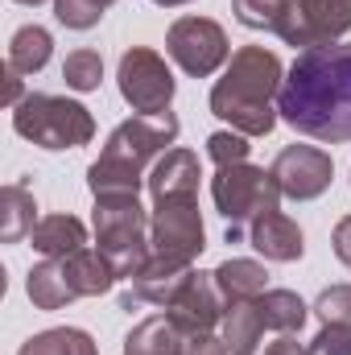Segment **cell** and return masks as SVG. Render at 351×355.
I'll return each instance as SVG.
<instances>
[{"instance_id":"6da1fadb","label":"cell","mask_w":351,"mask_h":355,"mask_svg":"<svg viewBox=\"0 0 351 355\" xmlns=\"http://www.w3.org/2000/svg\"><path fill=\"white\" fill-rule=\"evenodd\" d=\"M281 120L323 145L351 141V46L331 42L302 50L277 95Z\"/></svg>"},{"instance_id":"7a4b0ae2","label":"cell","mask_w":351,"mask_h":355,"mask_svg":"<svg viewBox=\"0 0 351 355\" xmlns=\"http://www.w3.org/2000/svg\"><path fill=\"white\" fill-rule=\"evenodd\" d=\"M285 83V67L264 46H240L211 87V112L228 120L244 137H268L277 128V95Z\"/></svg>"},{"instance_id":"3957f363","label":"cell","mask_w":351,"mask_h":355,"mask_svg":"<svg viewBox=\"0 0 351 355\" xmlns=\"http://www.w3.org/2000/svg\"><path fill=\"white\" fill-rule=\"evenodd\" d=\"M174 141H178V116L174 112L124 120V124L108 137L99 162H91V170H87L91 194H95V198H99V194H137L141 182L153 170V162H157L162 153H170Z\"/></svg>"},{"instance_id":"277c9868","label":"cell","mask_w":351,"mask_h":355,"mask_svg":"<svg viewBox=\"0 0 351 355\" xmlns=\"http://www.w3.org/2000/svg\"><path fill=\"white\" fill-rule=\"evenodd\" d=\"M116 285V268L108 265V257L99 248H79L71 257L58 261H42L29 268L25 293L37 310H62L79 297H99Z\"/></svg>"},{"instance_id":"5b68a950","label":"cell","mask_w":351,"mask_h":355,"mask_svg":"<svg viewBox=\"0 0 351 355\" xmlns=\"http://www.w3.org/2000/svg\"><path fill=\"white\" fill-rule=\"evenodd\" d=\"M95 248L108 257L116 277H137L153 257L149 219L137 194H99L95 198Z\"/></svg>"},{"instance_id":"8992f818","label":"cell","mask_w":351,"mask_h":355,"mask_svg":"<svg viewBox=\"0 0 351 355\" xmlns=\"http://www.w3.org/2000/svg\"><path fill=\"white\" fill-rule=\"evenodd\" d=\"M12 128L33 141L37 149L62 153V149H79L95 137V116L79 99L67 95H46V91H29L17 107H12Z\"/></svg>"},{"instance_id":"52a82bcc","label":"cell","mask_w":351,"mask_h":355,"mask_svg":"<svg viewBox=\"0 0 351 355\" xmlns=\"http://www.w3.org/2000/svg\"><path fill=\"white\" fill-rule=\"evenodd\" d=\"M211 198H215L219 215L228 219V244H240L261 215L277 211L281 186H277L273 170L240 162V166H219V174L211 178Z\"/></svg>"},{"instance_id":"ba28073f","label":"cell","mask_w":351,"mask_h":355,"mask_svg":"<svg viewBox=\"0 0 351 355\" xmlns=\"http://www.w3.org/2000/svg\"><path fill=\"white\" fill-rule=\"evenodd\" d=\"M116 83L120 95L132 112L141 116H162L170 112V99H174V71L166 67V58L149 46H132L120 54V71H116Z\"/></svg>"},{"instance_id":"9c48e42d","label":"cell","mask_w":351,"mask_h":355,"mask_svg":"<svg viewBox=\"0 0 351 355\" xmlns=\"http://www.w3.org/2000/svg\"><path fill=\"white\" fill-rule=\"evenodd\" d=\"M166 54L190 79H207L215 75L223 62H232V46L219 21L211 17H178L166 33Z\"/></svg>"},{"instance_id":"30bf717a","label":"cell","mask_w":351,"mask_h":355,"mask_svg":"<svg viewBox=\"0 0 351 355\" xmlns=\"http://www.w3.org/2000/svg\"><path fill=\"white\" fill-rule=\"evenodd\" d=\"M149 244H153V257L190 265L207 248V227H203V215H198V198H162V202H153Z\"/></svg>"},{"instance_id":"8fae6325","label":"cell","mask_w":351,"mask_h":355,"mask_svg":"<svg viewBox=\"0 0 351 355\" xmlns=\"http://www.w3.org/2000/svg\"><path fill=\"white\" fill-rule=\"evenodd\" d=\"M351 29V0H289L281 21H277V37L285 46H331Z\"/></svg>"},{"instance_id":"7c38bea8","label":"cell","mask_w":351,"mask_h":355,"mask_svg":"<svg viewBox=\"0 0 351 355\" xmlns=\"http://www.w3.org/2000/svg\"><path fill=\"white\" fill-rule=\"evenodd\" d=\"M331 153H323L318 145H285L273 162V178L281 186V198H293V202H310L318 194H327L331 186Z\"/></svg>"},{"instance_id":"4fadbf2b","label":"cell","mask_w":351,"mask_h":355,"mask_svg":"<svg viewBox=\"0 0 351 355\" xmlns=\"http://www.w3.org/2000/svg\"><path fill=\"white\" fill-rule=\"evenodd\" d=\"M166 314L174 318V327L186 339L211 335V331L223 322V314H228V302H223V293H219V285H215V272H194Z\"/></svg>"},{"instance_id":"5bb4252c","label":"cell","mask_w":351,"mask_h":355,"mask_svg":"<svg viewBox=\"0 0 351 355\" xmlns=\"http://www.w3.org/2000/svg\"><path fill=\"white\" fill-rule=\"evenodd\" d=\"M190 277H194V268L182 265V261L149 257L145 268L132 277V285L120 293V310H137V306H162V310H170Z\"/></svg>"},{"instance_id":"9a60e30c","label":"cell","mask_w":351,"mask_h":355,"mask_svg":"<svg viewBox=\"0 0 351 355\" xmlns=\"http://www.w3.org/2000/svg\"><path fill=\"white\" fill-rule=\"evenodd\" d=\"M198 178H203L198 157L190 149H170V153H162L153 162L145 186H149L153 202H162V198H198Z\"/></svg>"},{"instance_id":"2e32d148","label":"cell","mask_w":351,"mask_h":355,"mask_svg":"<svg viewBox=\"0 0 351 355\" xmlns=\"http://www.w3.org/2000/svg\"><path fill=\"white\" fill-rule=\"evenodd\" d=\"M248 244L261 252L264 261H277V265L302 261V252H306L302 227H298L289 215H281V211H268V215H261V219L248 227Z\"/></svg>"},{"instance_id":"e0dca14e","label":"cell","mask_w":351,"mask_h":355,"mask_svg":"<svg viewBox=\"0 0 351 355\" xmlns=\"http://www.w3.org/2000/svg\"><path fill=\"white\" fill-rule=\"evenodd\" d=\"M29 248L42 252L46 261L71 257V252L87 248V227H83L75 215H46V219H37V227L29 232Z\"/></svg>"},{"instance_id":"ac0fdd59","label":"cell","mask_w":351,"mask_h":355,"mask_svg":"<svg viewBox=\"0 0 351 355\" xmlns=\"http://www.w3.org/2000/svg\"><path fill=\"white\" fill-rule=\"evenodd\" d=\"M186 352V335L174 327L170 314H153L145 322H137L124 339V355H182Z\"/></svg>"},{"instance_id":"d6986e66","label":"cell","mask_w":351,"mask_h":355,"mask_svg":"<svg viewBox=\"0 0 351 355\" xmlns=\"http://www.w3.org/2000/svg\"><path fill=\"white\" fill-rule=\"evenodd\" d=\"M223 347L228 355H257L261 347V335L268 331L261 318V310H257V302H240V306H228V314H223Z\"/></svg>"},{"instance_id":"ffe728a7","label":"cell","mask_w":351,"mask_h":355,"mask_svg":"<svg viewBox=\"0 0 351 355\" xmlns=\"http://www.w3.org/2000/svg\"><path fill=\"white\" fill-rule=\"evenodd\" d=\"M264 281H268V272H264V265H257V261L232 257V261H223V265L215 268V285H219V293H223L228 306L257 302L264 293Z\"/></svg>"},{"instance_id":"44dd1931","label":"cell","mask_w":351,"mask_h":355,"mask_svg":"<svg viewBox=\"0 0 351 355\" xmlns=\"http://www.w3.org/2000/svg\"><path fill=\"white\" fill-rule=\"evenodd\" d=\"M37 202H33V194H29V186L25 182H12V186H4L0 190V240L4 244H17L21 236H29L37 223Z\"/></svg>"},{"instance_id":"7402d4cb","label":"cell","mask_w":351,"mask_h":355,"mask_svg":"<svg viewBox=\"0 0 351 355\" xmlns=\"http://www.w3.org/2000/svg\"><path fill=\"white\" fill-rule=\"evenodd\" d=\"M54 54V37L42 25H21L8 42V71L17 75H37Z\"/></svg>"},{"instance_id":"603a6c76","label":"cell","mask_w":351,"mask_h":355,"mask_svg":"<svg viewBox=\"0 0 351 355\" xmlns=\"http://www.w3.org/2000/svg\"><path fill=\"white\" fill-rule=\"evenodd\" d=\"M257 310H261L264 327L277 331V335L302 331V327H306V314H310V306H306L293 289H264L261 297H257Z\"/></svg>"},{"instance_id":"cb8c5ba5","label":"cell","mask_w":351,"mask_h":355,"mask_svg":"<svg viewBox=\"0 0 351 355\" xmlns=\"http://www.w3.org/2000/svg\"><path fill=\"white\" fill-rule=\"evenodd\" d=\"M17 355H99L95 352V339L79 327H54V331H42L33 339L21 343Z\"/></svg>"},{"instance_id":"d4e9b609","label":"cell","mask_w":351,"mask_h":355,"mask_svg":"<svg viewBox=\"0 0 351 355\" xmlns=\"http://www.w3.org/2000/svg\"><path fill=\"white\" fill-rule=\"evenodd\" d=\"M62 79L71 91H95L103 79V58L99 50H71L62 62Z\"/></svg>"},{"instance_id":"484cf974","label":"cell","mask_w":351,"mask_h":355,"mask_svg":"<svg viewBox=\"0 0 351 355\" xmlns=\"http://www.w3.org/2000/svg\"><path fill=\"white\" fill-rule=\"evenodd\" d=\"M314 314L323 318V327L351 331V285H331V289H323L318 302H314Z\"/></svg>"},{"instance_id":"4316f807","label":"cell","mask_w":351,"mask_h":355,"mask_svg":"<svg viewBox=\"0 0 351 355\" xmlns=\"http://www.w3.org/2000/svg\"><path fill=\"white\" fill-rule=\"evenodd\" d=\"M285 4H289V0H232V12H236V21L248 25V29H268V33H277V21H281Z\"/></svg>"},{"instance_id":"83f0119b","label":"cell","mask_w":351,"mask_h":355,"mask_svg":"<svg viewBox=\"0 0 351 355\" xmlns=\"http://www.w3.org/2000/svg\"><path fill=\"white\" fill-rule=\"evenodd\" d=\"M116 0H54V17L67 25V29H91L99 25V17L112 8Z\"/></svg>"},{"instance_id":"f1b7e54d","label":"cell","mask_w":351,"mask_h":355,"mask_svg":"<svg viewBox=\"0 0 351 355\" xmlns=\"http://www.w3.org/2000/svg\"><path fill=\"white\" fill-rule=\"evenodd\" d=\"M248 137L244 132H211L207 137V157L215 162V166H240V162H248Z\"/></svg>"},{"instance_id":"f546056e","label":"cell","mask_w":351,"mask_h":355,"mask_svg":"<svg viewBox=\"0 0 351 355\" xmlns=\"http://www.w3.org/2000/svg\"><path fill=\"white\" fill-rule=\"evenodd\" d=\"M310 355H351V331H335V327H323L310 343Z\"/></svg>"},{"instance_id":"4dcf8cb0","label":"cell","mask_w":351,"mask_h":355,"mask_svg":"<svg viewBox=\"0 0 351 355\" xmlns=\"http://www.w3.org/2000/svg\"><path fill=\"white\" fill-rule=\"evenodd\" d=\"M182 355H228V347L215 335H194V339H186V352Z\"/></svg>"},{"instance_id":"1f68e13d","label":"cell","mask_w":351,"mask_h":355,"mask_svg":"<svg viewBox=\"0 0 351 355\" xmlns=\"http://www.w3.org/2000/svg\"><path fill=\"white\" fill-rule=\"evenodd\" d=\"M331 244H335V257H339V261L351 268V215L335 223V236H331Z\"/></svg>"},{"instance_id":"d6a6232c","label":"cell","mask_w":351,"mask_h":355,"mask_svg":"<svg viewBox=\"0 0 351 355\" xmlns=\"http://www.w3.org/2000/svg\"><path fill=\"white\" fill-rule=\"evenodd\" d=\"M264 355H310V352H306L293 335H281L277 343H268V347H264Z\"/></svg>"},{"instance_id":"836d02e7","label":"cell","mask_w":351,"mask_h":355,"mask_svg":"<svg viewBox=\"0 0 351 355\" xmlns=\"http://www.w3.org/2000/svg\"><path fill=\"white\" fill-rule=\"evenodd\" d=\"M21 99H25V95H21V75H17V71H4V103L17 107Z\"/></svg>"},{"instance_id":"e575fe53","label":"cell","mask_w":351,"mask_h":355,"mask_svg":"<svg viewBox=\"0 0 351 355\" xmlns=\"http://www.w3.org/2000/svg\"><path fill=\"white\" fill-rule=\"evenodd\" d=\"M157 8H178V4H190V0H153Z\"/></svg>"},{"instance_id":"d590c367","label":"cell","mask_w":351,"mask_h":355,"mask_svg":"<svg viewBox=\"0 0 351 355\" xmlns=\"http://www.w3.org/2000/svg\"><path fill=\"white\" fill-rule=\"evenodd\" d=\"M17 4H42V0H17Z\"/></svg>"}]
</instances>
